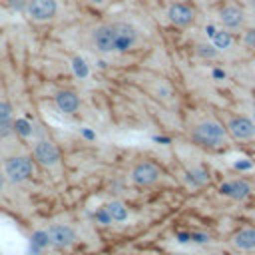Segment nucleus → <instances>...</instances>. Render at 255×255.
I'll list each match as a JSON object with an SVG mask.
<instances>
[{
    "instance_id": "4",
    "label": "nucleus",
    "mask_w": 255,
    "mask_h": 255,
    "mask_svg": "<svg viewBox=\"0 0 255 255\" xmlns=\"http://www.w3.org/2000/svg\"><path fill=\"white\" fill-rule=\"evenodd\" d=\"M159 175H161V171L153 163H149V161H139L131 169V181L135 185H141V187L153 185L159 179Z\"/></svg>"
},
{
    "instance_id": "14",
    "label": "nucleus",
    "mask_w": 255,
    "mask_h": 255,
    "mask_svg": "<svg viewBox=\"0 0 255 255\" xmlns=\"http://www.w3.org/2000/svg\"><path fill=\"white\" fill-rule=\"evenodd\" d=\"M106 213L110 215L112 221H126L128 219V207L122 201H110L106 205Z\"/></svg>"
},
{
    "instance_id": "19",
    "label": "nucleus",
    "mask_w": 255,
    "mask_h": 255,
    "mask_svg": "<svg viewBox=\"0 0 255 255\" xmlns=\"http://www.w3.org/2000/svg\"><path fill=\"white\" fill-rule=\"evenodd\" d=\"M36 245H40V247H44V245H48L50 241H48V233L46 231H40V233H34V239H32Z\"/></svg>"
},
{
    "instance_id": "17",
    "label": "nucleus",
    "mask_w": 255,
    "mask_h": 255,
    "mask_svg": "<svg viewBox=\"0 0 255 255\" xmlns=\"http://www.w3.org/2000/svg\"><path fill=\"white\" fill-rule=\"evenodd\" d=\"M10 118H12V108H10V104L0 102V126L10 124Z\"/></svg>"
},
{
    "instance_id": "2",
    "label": "nucleus",
    "mask_w": 255,
    "mask_h": 255,
    "mask_svg": "<svg viewBox=\"0 0 255 255\" xmlns=\"http://www.w3.org/2000/svg\"><path fill=\"white\" fill-rule=\"evenodd\" d=\"M191 137L201 145L219 147L227 141V129L215 120H205V122H199L191 129Z\"/></svg>"
},
{
    "instance_id": "15",
    "label": "nucleus",
    "mask_w": 255,
    "mask_h": 255,
    "mask_svg": "<svg viewBox=\"0 0 255 255\" xmlns=\"http://www.w3.org/2000/svg\"><path fill=\"white\" fill-rule=\"evenodd\" d=\"M213 44L217 46V48H229L231 46V36H229V32H213Z\"/></svg>"
},
{
    "instance_id": "9",
    "label": "nucleus",
    "mask_w": 255,
    "mask_h": 255,
    "mask_svg": "<svg viewBox=\"0 0 255 255\" xmlns=\"http://www.w3.org/2000/svg\"><path fill=\"white\" fill-rule=\"evenodd\" d=\"M167 16L177 26H189L193 22V18H195L193 10L189 6H185V4H171L169 10H167Z\"/></svg>"
},
{
    "instance_id": "10",
    "label": "nucleus",
    "mask_w": 255,
    "mask_h": 255,
    "mask_svg": "<svg viewBox=\"0 0 255 255\" xmlns=\"http://www.w3.org/2000/svg\"><path fill=\"white\" fill-rule=\"evenodd\" d=\"M219 20H221V24H223L225 28L235 30V28H239V26L243 24V12H241L237 6H225V8H221V12H219Z\"/></svg>"
},
{
    "instance_id": "6",
    "label": "nucleus",
    "mask_w": 255,
    "mask_h": 255,
    "mask_svg": "<svg viewBox=\"0 0 255 255\" xmlns=\"http://www.w3.org/2000/svg\"><path fill=\"white\" fill-rule=\"evenodd\" d=\"M56 10H58L56 0H30L28 2V12L38 22H44V20L54 18L56 16Z\"/></svg>"
},
{
    "instance_id": "25",
    "label": "nucleus",
    "mask_w": 255,
    "mask_h": 255,
    "mask_svg": "<svg viewBox=\"0 0 255 255\" xmlns=\"http://www.w3.org/2000/svg\"><path fill=\"white\" fill-rule=\"evenodd\" d=\"M0 187H2V179H0Z\"/></svg>"
},
{
    "instance_id": "18",
    "label": "nucleus",
    "mask_w": 255,
    "mask_h": 255,
    "mask_svg": "<svg viewBox=\"0 0 255 255\" xmlns=\"http://www.w3.org/2000/svg\"><path fill=\"white\" fill-rule=\"evenodd\" d=\"M197 52H199L203 58H215V56H217V50H213V46H205V44H199V46H197Z\"/></svg>"
},
{
    "instance_id": "16",
    "label": "nucleus",
    "mask_w": 255,
    "mask_h": 255,
    "mask_svg": "<svg viewBox=\"0 0 255 255\" xmlns=\"http://www.w3.org/2000/svg\"><path fill=\"white\" fill-rule=\"evenodd\" d=\"M14 129H16L20 135H24V137H28V135L32 133V126H30L26 120H16V122H14Z\"/></svg>"
},
{
    "instance_id": "1",
    "label": "nucleus",
    "mask_w": 255,
    "mask_h": 255,
    "mask_svg": "<svg viewBox=\"0 0 255 255\" xmlns=\"http://www.w3.org/2000/svg\"><path fill=\"white\" fill-rule=\"evenodd\" d=\"M137 30L126 22L102 24L92 32V46L102 54L112 52H128L137 44Z\"/></svg>"
},
{
    "instance_id": "13",
    "label": "nucleus",
    "mask_w": 255,
    "mask_h": 255,
    "mask_svg": "<svg viewBox=\"0 0 255 255\" xmlns=\"http://www.w3.org/2000/svg\"><path fill=\"white\" fill-rule=\"evenodd\" d=\"M56 106L64 112V114H74L80 106V100L74 92H58L56 94Z\"/></svg>"
},
{
    "instance_id": "7",
    "label": "nucleus",
    "mask_w": 255,
    "mask_h": 255,
    "mask_svg": "<svg viewBox=\"0 0 255 255\" xmlns=\"http://www.w3.org/2000/svg\"><path fill=\"white\" fill-rule=\"evenodd\" d=\"M46 233H48V241L56 247H68L76 241V231L68 225H52Z\"/></svg>"
},
{
    "instance_id": "5",
    "label": "nucleus",
    "mask_w": 255,
    "mask_h": 255,
    "mask_svg": "<svg viewBox=\"0 0 255 255\" xmlns=\"http://www.w3.org/2000/svg\"><path fill=\"white\" fill-rule=\"evenodd\" d=\"M235 139H251L255 135V124L249 120V118H243V116H235L227 122V128H225Z\"/></svg>"
},
{
    "instance_id": "22",
    "label": "nucleus",
    "mask_w": 255,
    "mask_h": 255,
    "mask_svg": "<svg viewBox=\"0 0 255 255\" xmlns=\"http://www.w3.org/2000/svg\"><path fill=\"white\" fill-rule=\"evenodd\" d=\"M10 4H12L14 8H22V6H24V2H20V0H10Z\"/></svg>"
},
{
    "instance_id": "3",
    "label": "nucleus",
    "mask_w": 255,
    "mask_h": 255,
    "mask_svg": "<svg viewBox=\"0 0 255 255\" xmlns=\"http://www.w3.org/2000/svg\"><path fill=\"white\" fill-rule=\"evenodd\" d=\"M4 171H6L10 181L20 183V181H24V179H28L32 175V161L28 157H22V155L10 157L6 161V165H4Z\"/></svg>"
},
{
    "instance_id": "21",
    "label": "nucleus",
    "mask_w": 255,
    "mask_h": 255,
    "mask_svg": "<svg viewBox=\"0 0 255 255\" xmlns=\"http://www.w3.org/2000/svg\"><path fill=\"white\" fill-rule=\"evenodd\" d=\"M247 42H249V44H253V42H255V30H251V32L247 34Z\"/></svg>"
},
{
    "instance_id": "23",
    "label": "nucleus",
    "mask_w": 255,
    "mask_h": 255,
    "mask_svg": "<svg viewBox=\"0 0 255 255\" xmlns=\"http://www.w3.org/2000/svg\"><path fill=\"white\" fill-rule=\"evenodd\" d=\"M92 2H98V4H100V2H104V0H92Z\"/></svg>"
},
{
    "instance_id": "11",
    "label": "nucleus",
    "mask_w": 255,
    "mask_h": 255,
    "mask_svg": "<svg viewBox=\"0 0 255 255\" xmlns=\"http://www.w3.org/2000/svg\"><path fill=\"white\" fill-rule=\"evenodd\" d=\"M219 191L225 193V195H229V197H233V199H243V197H247L251 193V185L247 181L239 179V181H231V183L221 185Z\"/></svg>"
},
{
    "instance_id": "24",
    "label": "nucleus",
    "mask_w": 255,
    "mask_h": 255,
    "mask_svg": "<svg viewBox=\"0 0 255 255\" xmlns=\"http://www.w3.org/2000/svg\"><path fill=\"white\" fill-rule=\"evenodd\" d=\"M251 4H253V6H255V0H251Z\"/></svg>"
},
{
    "instance_id": "8",
    "label": "nucleus",
    "mask_w": 255,
    "mask_h": 255,
    "mask_svg": "<svg viewBox=\"0 0 255 255\" xmlns=\"http://www.w3.org/2000/svg\"><path fill=\"white\" fill-rule=\"evenodd\" d=\"M34 157H36L42 165H54V163H58L60 153H58V149H56L50 141L42 139V141H38V143L34 145Z\"/></svg>"
},
{
    "instance_id": "20",
    "label": "nucleus",
    "mask_w": 255,
    "mask_h": 255,
    "mask_svg": "<svg viewBox=\"0 0 255 255\" xmlns=\"http://www.w3.org/2000/svg\"><path fill=\"white\" fill-rule=\"evenodd\" d=\"M74 68H76L78 76H86V74H88V70H86V66H84V62H82L80 58H76V60H74Z\"/></svg>"
},
{
    "instance_id": "12",
    "label": "nucleus",
    "mask_w": 255,
    "mask_h": 255,
    "mask_svg": "<svg viewBox=\"0 0 255 255\" xmlns=\"http://www.w3.org/2000/svg\"><path fill=\"white\" fill-rule=\"evenodd\" d=\"M233 245L241 251H253L255 249V227H245L235 233Z\"/></svg>"
}]
</instances>
